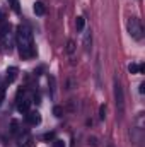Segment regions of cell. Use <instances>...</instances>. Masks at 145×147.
Returning <instances> with one entry per match:
<instances>
[{"instance_id":"e0dca14e","label":"cell","mask_w":145,"mask_h":147,"mask_svg":"<svg viewBox=\"0 0 145 147\" xmlns=\"http://www.w3.org/2000/svg\"><path fill=\"white\" fill-rule=\"evenodd\" d=\"M43 139H44V140H53V139H55V134H53V132H48V134L43 135Z\"/></svg>"},{"instance_id":"8992f818","label":"cell","mask_w":145,"mask_h":147,"mask_svg":"<svg viewBox=\"0 0 145 147\" xmlns=\"http://www.w3.org/2000/svg\"><path fill=\"white\" fill-rule=\"evenodd\" d=\"M26 121H28L29 125H39V123H41V115H39L38 111H28Z\"/></svg>"},{"instance_id":"9a60e30c","label":"cell","mask_w":145,"mask_h":147,"mask_svg":"<svg viewBox=\"0 0 145 147\" xmlns=\"http://www.w3.org/2000/svg\"><path fill=\"white\" fill-rule=\"evenodd\" d=\"M99 118L101 120L106 118V105H101V108H99Z\"/></svg>"},{"instance_id":"ba28073f","label":"cell","mask_w":145,"mask_h":147,"mask_svg":"<svg viewBox=\"0 0 145 147\" xmlns=\"http://www.w3.org/2000/svg\"><path fill=\"white\" fill-rule=\"evenodd\" d=\"M19 146H21V147H33V137L26 134L24 137H21V140H19Z\"/></svg>"},{"instance_id":"52a82bcc","label":"cell","mask_w":145,"mask_h":147,"mask_svg":"<svg viewBox=\"0 0 145 147\" xmlns=\"http://www.w3.org/2000/svg\"><path fill=\"white\" fill-rule=\"evenodd\" d=\"M17 74H19L17 67H9V69H7V77H5L7 84H12V82L17 79Z\"/></svg>"},{"instance_id":"ffe728a7","label":"cell","mask_w":145,"mask_h":147,"mask_svg":"<svg viewBox=\"0 0 145 147\" xmlns=\"http://www.w3.org/2000/svg\"><path fill=\"white\" fill-rule=\"evenodd\" d=\"M3 98H5V89L2 87V89H0V106H2V103H3Z\"/></svg>"},{"instance_id":"ac0fdd59","label":"cell","mask_w":145,"mask_h":147,"mask_svg":"<svg viewBox=\"0 0 145 147\" xmlns=\"http://www.w3.org/2000/svg\"><path fill=\"white\" fill-rule=\"evenodd\" d=\"M53 147H65V142L63 140H55L53 142Z\"/></svg>"},{"instance_id":"5bb4252c","label":"cell","mask_w":145,"mask_h":147,"mask_svg":"<svg viewBox=\"0 0 145 147\" xmlns=\"http://www.w3.org/2000/svg\"><path fill=\"white\" fill-rule=\"evenodd\" d=\"M53 115H55L56 118H60V116L63 115V110H62V106H55V108H53Z\"/></svg>"},{"instance_id":"5b68a950","label":"cell","mask_w":145,"mask_h":147,"mask_svg":"<svg viewBox=\"0 0 145 147\" xmlns=\"http://www.w3.org/2000/svg\"><path fill=\"white\" fill-rule=\"evenodd\" d=\"M29 106H31V99L29 98H19L17 99V111L19 113H28L29 111Z\"/></svg>"},{"instance_id":"44dd1931","label":"cell","mask_w":145,"mask_h":147,"mask_svg":"<svg viewBox=\"0 0 145 147\" xmlns=\"http://www.w3.org/2000/svg\"><path fill=\"white\" fill-rule=\"evenodd\" d=\"M89 144H92V146H97V142H96V139L92 137V139H89Z\"/></svg>"},{"instance_id":"d6986e66","label":"cell","mask_w":145,"mask_h":147,"mask_svg":"<svg viewBox=\"0 0 145 147\" xmlns=\"http://www.w3.org/2000/svg\"><path fill=\"white\" fill-rule=\"evenodd\" d=\"M10 127H12V128H10V132H12V134H15V132H17V121H15V120H14V121H12V125H10Z\"/></svg>"},{"instance_id":"7c38bea8","label":"cell","mask_w":145,"mask_h":147,"mask_svg":"<svg viewBox=\"0 0 145 147\" xmlns=\"http://www.w3.org/2000/svg\"><path fill=\"white\" fill-rule=\"evenodd\" d=\"M84 43H85V48L89 50V45L92 43V34H91V29H89V31L85 33V39H84Z\"/></svg>"},{"instance_id":"3957f363","label":"cell","mask_w":145,"mask_h":147,"mask_svg":"<svg viewBox=\"0 0 145 147\" xmlns=\"http://www.w3.org/2000/svg\"><path fill=\"white\" fill-rule=\"evenodd\" d=\"M114 99H116V106H118L119 113H123V110H125V94H123L121 84L116 79H114Z\"/></svg>"},{"instance_id":"7402d4cb","label":"cell","mask_w":145,"mask_h":147,"mask_svg":"<svg viewBox=\"0 0 145 147\" xmlns=\"http://www.w3.org/2000/svg\"><path fill=\"white\" fill-rule=\"evenodd\" d=\"M140 92H142V94L145 92V82H142V84H140Z\"/></svg>"},{"instance_id":"7a4b0ae2","label":"cell","mask_w":145,"mask_h":147,"mask_svg":"<svg viewBox=\"0 0 145 147\" xmlns=\"http://www.w3.org/2000/svg\"><path fill=\"white\" fill-rule=\"evenodd\" d=\"M126 28H128V33H130V36L133 38V39L140 41V39L144 38V29H142V24H140V21H138L137 17H130V19H128Z\"/></svg>"},{"instance_id":"277c9868","label":"cell","mask_w":145,"mask_h":147,"mask_svg":"<svg viewBox=\"0 0 145 147\" xmlns=\"http://www.w3.org/2000/svg\"><path fill=\"white\" fill-rule=\"evenodd\" d=\"M10 24L9 22H2V26H0V39H2V45L5 46V48H9L10 50Z\"/></svg>"},{"instance_id":"9c48e42d","label":"cell","mask_w":145,"mask_h":147,"mask_svg":"<svg viewBox=\"0 0 145 147\" xmlns=\"http://www.w3.org/2000/svg\"><path fill=\"white\" fill-rule=\"evenodd\" d=\"M33 10H34V14H36V16H44L46 7H44V3H43V2H36V3H34V7H33Z\"/></svg>"},{"instance_id":"30bf717a","label":"cell","mask_w":145,"mask_h":147,"mask_svg":"<svg viewBox=\"0 0 145 147\" xmlns=\"http://www.w3.org/2000/svg\"><path fill=\"white\" fill-rule=\"evenodd\" d=\"M9 5H10V9L14 10V12H21V3H19V0H9Z\"/></svg>"},{"instance_id":"603a6c76","label":"cell","mask_w":145,"mask_h":147,"mask_svg":"<svg viewBox=\"0 0 145 147\" xmlns=\"http://www.w3.org/2000/svg\"><path fill=\"white\" fill-rule=\"evenodd\" d=\"M109 147H113V146H109Z\"/></svg>"},{"instance_id":"8fae6325","label":"cell","mask_w":145,"mask_h":147,"mask_svg":"<svg viewBox=\"0 0 145 147\" xmlns=\"http://www.w3.org/2000/svg\"><path fill=\"white\" fill-rule=\"evenodd\" d=\"M84 26H85V19H84V17H77V21H75V28H77V31H82Z\"/></svg>"},{"instance_id":"4fadbf2b","label":"cell","mask_w":145,"mask_h":147,"mask_svg":"<svg viewBox=\"0 0 145 147\" xmlns=\"http://www.w3.org/2000/svg\"><path fill=\"white\" fill-rule=\"evenodd\" d=\"M128 72L130 74H138V65H137V63H130V65H128Z\"/></svg>"},{"instance_id":"6da1fadb","label":"cell","mask_w":145,"mask_h":147,"mask_svg":"<svg viewBox=\"0 0 145 147\" xmlns=\"http://www.w3.org/2000/svg\"><path fill=\"white\" fill-rule=\"evenodd\" d=\"M17 46H19V53L22 58H31L36 55V48L33 43V33L28 26H17Z\"/></svg>"},{"instance_id":"2e32d148","label":"cell","mask_w":145,"mask_h":147,"mask_svg":"<svg viewBox=\"0 0 145 147\" xmlns=\"http://www.w3.org/2000/svg\"><path fill=\"white\" fill-rule=\"evenodd\" d=\"M73 50H75V45H73V41L70 39V41L67 43V51H68V53H73Z\"/></svg>"}]
</instances>
